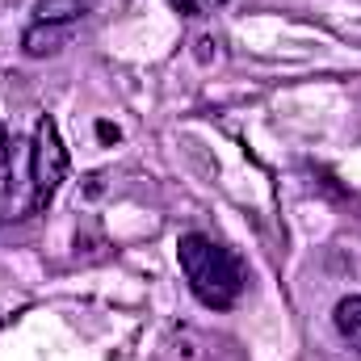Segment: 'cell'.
I'll return each mask as SVG.
<instances>
[{
  "label": "cell",
  "instance_id": "cell-1",
  "mask_svg": "<svg viewBox=\"0 0 361 361\" xmlns=\"http://www.w3.org/2000/svg\"><path fill=\"white\" fill-rule=\"evenodd\" d=\"M177 261H180V273H185L189 290H193V298L202 307H210V311H231L240 302L244 286H248L244 261L227 244H219V240H210L202 231H185L180 235Z\"/></svg>",
  "mask_w": 361,
  "mask_h": 361
},
{
  "label": "cell",
  "instance_id": "cell-5",
  "mask_svg": "<svg viewBox=\"0 0 361 361\" xmlns=\"http://www.w3.org/2000/svg\"><path fill=\"white\" fill-rule=\"evenodd\" d=\"M332 324H336L341 341H345L353 353H361V294H349V298H341V302H336Z\"/></svg>",
  "mask_w": 361,
  "mask_h": 361
},
{
  "label": "cell",
  "instance_id": "cell-2",
  "mask_svg": "<svg viewBox=\"0 0 361 361\" xmlns=\"http://www.w3.org/2000/svg\"><path fill=\"white\" fill-rule=\"evenodd\" d=\"M68 180V147L59 135V122L51 114L38 118L34 143H30V185H34V210H47Z\"/></svg>",
  "mask_w": 361,
  "mask_h": 361
},
{
  "label": "cell",
  "instance_id": "cell-7",
  "mask_svg": "<svg viewBox=\"0 0 361 361\" xmlns=\"http://www.w3.org/2000/svg\"><path fill=\"white\" fill-rule=\"evenodd\" d=\"M97 135H101L105 143H118V126H109V122H97Z\"/></svg>",
  "mask_w": 361,
  "mask_h": 361
},
{
  "label": "cell",
  "instance_id": "cell-6",
  "mask_svg": "<svg viewBox=\"0 0 361 361\" xmlns=\"http://www.w3.org/2000/svg\"><path fill=\"white\" fill-rule=\"evenodd\" d=\"M173 8H177L180 17H206V13H214L223 0H169Z\"/></svg>",
  "mask_w": 361,
  "mask_h": 361
},
{
  "label": "cell",
  "instance_id": "cell-3",
  "mask_svg": "<svg viewBox=\"0 0 361 361\" xmlns=\"http://www.w3.org/2000/svg\"><path fill=\"white\" fill-rule=\"evenodd\" d=\"M72 34H76V25L34 21V25H25V34H21V51H25L30 59H51V55H59V51L72 42Z\"/></svg>",
  "mask_w": 361,
  "mask_h": 361
},
{
  "label": "cell",
  "instance_id": "cell-4",
  "mask_svg": "<svg viewBox=\"0 0 361 361\" xmlns=\"http://www.w3.org/2000/svg\"><path fill=\"white\" fill-rule=\"evenodd\" d=\"M97 0H34V21H51V25H76L80 17H89Z\"/></svg>",
  "mask_w": 361,
  "mask_h": 361
},
{
  "label": "cell",
  "instance_id": "cell-8",
  "mask_svg": "<svg viewBox=\"0 0 361 361\" xmlns=\"http://www.w3.org/2000/svg\"><path fill=\"white\" fill-rule=\"evenodd\" d=\"M4 160H8V139H4V126H0V169H4Z\"/></svg>",
  "mask_w": 361,
  "mask_h": 361
}]
</instances>
